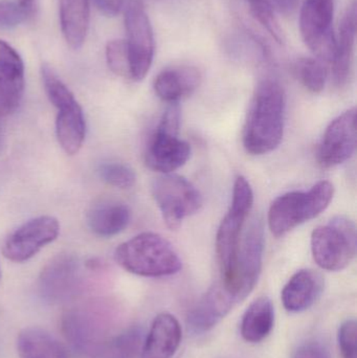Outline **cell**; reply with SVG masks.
<instances>
[{
  "label": "cell",
  "mask_w": 357,
  "mask_h": 358,
  "mask_svg": "<svg viewBox=\"0 0 357 358\" xmlns=\"http://www.w3.org/2000/svg\"><path fill=\"white\" fill-rule=\"evenodd\" d=\"M17 352L19 358H68L64 345L45 330L35 327L19 332Z\"/></svg>",
  "instance_id": "23"
},
{
  "label": "cell",
  "mask_w": 357,
  "mask_h": 358,
  "mask_svg": "<svg viewBox=\"0 0 357 358\" xmlns=\"http://www.w3.org/2000/svg\"><path fill=\"white\" fill-rule=\"evenodd\" d=\"M263 250V222L255 217L242 233L232 280L226 287L222 286L236 304L245 300L255 288L261 273Z\"/></svg>",
  "instance_id": "7"
},
{
  "label": "cell",
  "mask_w": 357,
  "mask_h": 358,
  "mask_svg": "<svg viewBox=\"0 0 357 358\" xmlns=\"http://www.w3.org/2000/svg\"><path fill=\"white\" fill-rule=\"evenodd\" d=\"M235 304L234 299L221 284H215L189 313V330L196 336L209 332L232 310Z\"/></svg>",
  "instance_id": "15"
},
{
  "label": "cell",
  "mask_w": 357,
  "mask_h": 358,
  "mask_svg": "<svg viewBox=\"0 0 357 358\" xmlns=\"http://www.w3.org/2000/svg\"><path fill=\"white\" fill-rule=\"evenodd\" d=\"M56 136L59 145L68 155H75L82 148L86 136V122L82 107L75 96L56 106Z\"/></svg>",
  "instance_id": "16"
},
{
  "label": "cell",
  "mask_w": 357,
  "mask_h": 358,
  "mask_svg": "<svg viewBox=\"0 0 357 358\" xmlns=\"http://www.w3.org/2000/svg\"><path fill=\"white\" fill-rule=\"evenodd\" d=\"M254 18L272 35L278 43H284V35L270 0H245Z\"/></svg>",
  "instance_id": "26"
},
{
  "label": "cell",
  "mask_w": 357,
  "mask_h": 358,
  "mask_svg": "<svg viewBox=\"0 0 357 358\" xmlns=\"http://www.w3.org/2000/svg\"><path fill=\"white\" fill-rule=\"evenodd\" d=\"M356 341V321L347 320L342 324L337 334V342L343 358H357Z\"/></svg>",
  "instance_id": "30"
},
{
  "label": "cell",
  "mask_w": 357,
  "mask_h": 358,
  "mask_svg": "<svg viewBox=\"0 0 357 358\" xmlns=\"http://www.w3.org/2000/svg\"><path fill=\"white\" fill-rule=\"evenodd\" d=\"M335 187L319 181L308 192H289L279 196L268 210V227L275 237H283L299 225L320 216L330 204Z\"/></svg>",
  "instance_id": "3"
},
{
  "label": "cell",
  "mask_w": 357,
  "mask_h": 358,
  "mask_svg": "<svg viewBox=\"0 0 357 358\" xmlns=\"http://www.w3.org/2000/svg\"><path fill=\"white\" fill-rule=\"evenodd\" d=\"M272 8L281 14H291L297 8L299 0H270Z\"/></svg>",
  "instance_id": "34"
},
{
  "label": "cell",
  "mask_w": 357,
  "mask_h": 358,
  "mask_svg": "<svg viewBox=\"0 0 357 358\" xmlns=\"http://www.w3.org/2000/svg\"><path fill=\"white\" fill-rule=\"evenodd\" d=\"M131 212L126 204L104 201L94 204L86 214L90 231L99 237L110 238L122 233L129 225Z\"/></svg>",
  "instance_id": "21"
},
{
  "label": "cell",
  "mask_w": 357,
  "mask_h": 358,
  "mask_svg": "<svg viewBox=\"0 0 357 358\" xmlns=\"http://www.w3.org/2000/svg\"><path fill=\"white\" fill-rule=\"evenodd\" d=\"M59 231L60 224L54 217H36L4 238L1 245L2 255L12 262H25L33 258L44 246L54 242L59 236Z\"/></svg>",
  "instance_id": "10"
},
{
  "label": "cell",
  "mask_w": 357,
  "mask_h": 358,
  "mask_svg": "<svg viewBox=\"0 0 357 358\" xmlns=\"http://www.w3.org/2000/svg\"><path fill=\"white\" fill-rule=\"evenodd\" d=\"M106 61L109 69L119 77L129 79V60L124 40H111L106 45Z\"/></svg>",
  "instance_id": "28"
},
{
  "label": "cell",
  "mask_w": 357,
  "mask_h": 358,
  "mask_svg": "<svg viewBox=\"0 0 357 358\" xmlns=\"http://www.w3.org/2000/svg\"><path fill=\"white\" fill-rule=\"evenodd\" d=\"M24 63L16 50L0 40V115L18 109L24 94Z\"/></svg>",
  "instance_id": "14"
},
{
  "label": "cell",
  "mask_w": 357,
  "mask_h": 358,
  "mask_svg": "<svg viewBox=\"0 0 357 358\" xmlns=\"http://www.w3.org/2000/svg\"><path fill=\"white\" fill-rule=\"evenodd\" d=\"M41 296L48 302L61 303L79 294L80 267L71 255H59L44 266L39 277Z\"/></svg>",
  "instance_id": "12"
},
{
  "label": "cell",
  "mask_w": 357,
  "mask_h": 358,
  "mask_svg": "<svg viewBox=\"0 0 357 358\" xmlns=\"http://www.w3.org/2000/svg\"><path fill=\"white\" fill-rule=\"evenodd\" d=\"M115 261L133 275L161 278L175 275L182 263L173 246L159 234H140L115 250Z\"/></svg>",
  "instance_id": "2"
},
{
  "label": "cell",
  "mask_w": 357,
  "mask_h": 358,
  "mask_svg": "<svg viewBox=\"0 0 357 358\" xmlns=\"http://www.w3.org/2000/svg\"><path fill=\"white\" fill-rule=\"evenodd\" d=\"M182 342V327L174 315L163 313L151 325L142 350V358H172Z\"/></svg>",
  "instance_id": "18"
},
{
  "label": "cell",
  "mask_w": 357,
  "mask_h": 358,
  "mask_svg": "<svg viewBox=\"0 0 357 358\" xmlns=\"http://www.w3.org/2000/svg\"><path fill=\"white\" fill-rule=\"evenodd\" d=\"M356 37V4L354 2L342 18L337 38V52L331 63L333 81L337 86L345 85L351 75Z\"/></svg>",
  "instance_id": "19"
},
{
  "label": "cell",
  "mask_w": 357,
  "mask_h": 358,
  "mask_svg": "<svg viewBox=\"0 0 357 358\" xmlns=\"http://www.w3.org/2000/svg\"><path fill=\"white\" fill-rule=\"evenodd\" d=\"M296 73L302 85L312 94H320L326 85L328 71L320 59H301L296 65Z\"/></svg>",
  "instance_id": "25"
},
{
  "label": "cell",
  "mask_w": 357,
  "mask_h": 358,
  "mask_svg": "<svg viewBox=\"0 0 357 358\" xmlns=\"http://www.w3.org/2000/svg\"><path fill=\"white\" fill-rule=\"evenodd\" d=\"M356 149V109H348L326 128L318 149V162L325 169L337 167L354 157Z\"/></svg>",
  "instance_id": "11"
},
{
  "label": "cell",
  "mask_w": 357,
  "mask_h": 358,
  "mask_svg": "<svg viewBox=\"0 0 357 358\" xmlns=\"http://www.w3.org/2000/svg\"><path fill=\"white\" fill-rule=\"evenodd\" d=\"M33 14V10L23 8L18 1H0V29H13L25 22Z\"/></svg>",
  "instance_id": "29"
},
{
  "label": "cell",
  "mask_w": 357,
  "mask_h": 358,
  "mask_svg": "<svg viewBox=\"0 0 357 358\" xmlns=\"http://www.w3.org/2000/svg\"><path fill=\"white\" fill-rule=\"evenodd\" d=\"M96 8L107 17H115L125 6L124 0H94Z\"/></svg>",
  "instance_id": "33"
},
{
  "label": "cell",
  "mask_w": 357,
  "mask_h": 358,
  "mask_svg": "<svg viewBox=\"0 0 357 358\" xmlns=\"http://www.w3.org/2000/svg\"><path fill=\"white\" fill-rule=\"evenodd\" d=\"M18 2L23 8H27L29 10H34V2H35V0H18Z\"/></svg>",
  "instance_id": "35"
},
{
  "label": "cell",
  "mask_w": 357,
  "mask_h": 358,
  "mask_svg": "<svg viewBox=\"0 0 357 358\" xmlns=\"http://www.w3.org/2000/svg\"><path fill=\"white\" fill-rule=\"evenodd\" d=\"M61 31L73 50H80L89 27L90 0H59Z\"/></svg>",
  "instance_id": "22"
},
{
  "label": "cell",
  "mask_w": 357,
  "mask_h": 358,
  "mask_svg": "<svg viewBox=\"0 0 357 358\" xmlns=\"http://www.w3.org/2000/svg\"><path fill=\"white\" fill-rule=\"evenodd\" d=\"M99 176L107 185L119 189H130L136 181V176L129 166L117 162L103 163L99 167Z\"/></svg>",
  "instance_id": "27"
},
{
  "label": "cell",
  "mask_w": 357,
  "mask_h": 358,
  "mask_svg": "<svg viewBox=\"0 0 357 358\" xmlns=\"http://www.w3.org/2000/svg\"><path fill=\"white\" fill-rule=\"evenodd\" d=\"M324 288V279L312 269H301L287 282L281 294L283 306L289 313L307 310L318 300Z\"/></svg>",
  "instance_id": "17"
},
{
  "label": "cell",
  "mask_w": 357,
  "mask_h": 358,
  "mask_svg": "<svg viewBox=\"0 0 357 358\" xmlns=\"http://www.w3.org/2000/svg\"><path fill=\"white\" fill-rule=\"evenodd\" d=\"M356 223L346 216H335L312 234V252L321 268L328 271L345 269L356 255Z\"/></svg>",
  "instance_id": "5"
},
{
  "label": "cell",
  "mask_w": 357,
  "mask_h": 358,
  "mask_svg": "<svg viewBox=\"0 0 357 358\" xmlns=\"http://www.w3.org/2000/svg\"><path fill=\"white\" fill-rule=\"evenodd\" d=\"M275 325V310L272 301L261 296L254 301L241 321V336L247 342L257 344L265 340Z\"/></svg>",
  "instance_id": "24"
},
{
  "label": "cell",
  "mask_w": 357,
  "mask_h": 358,
  "mask_svg": "<svg viewBox=\"0 0 357 358\" xmlns=\"http://www.w3.org/2000/svg\"><path fill=\"white\" fill-rule=\"evenodd\" d=\"M152 195L169 229H176L187 217L199 212L203 200L201 192L188 179L176 174H161L152 182Z\"/></svg>",
  "instance_id": "6"
},
{
  "label": "cell",
  "mask_w": 357,
  "mask_h": 358,
  "mask_svg": "<svg viewBox=\"0 0 357 358\" xmlns=\"http://www.w3.org/2000/svg\"><path fill=\"white\" fill-rule=\"evenodd\" d=\"M253 204L254 193L251 185L247 178L239 176L234 183L230 210L222 219L216 237V252L221 275L220 284L224 287L232 280L243 227Z\"/></svg>",
  "instance_id": "4"
},
{
  "label": "cell",
  "mask_w": 357,
  "mask_h": 358,
  "mask_svg": "<svg viewBox=\"0 0 357 358\" xmlns=\"http://www.w3.org/2000/svg\"><path fill=\"white\" fill-rule=\"evenodd\" d=\"M284 90L272 79L260 82L254 92L243 128V147L252 155H264L278 148L284 136Z\"/></svg>",
  "instance_id": "1"
},
{
  "label": "cell",
  "mask_w": 357,
  "mask_h": 358,
  "mask_svg": "<svg viewBox=\"0 0 357 358\" xmlns=\"http://www.w3.org/2000/svg\"><path fill=\"white\" fill-rule=\"evenodd\" d=\"M293 358H330L328 349L316 341L304 343L293 353Z\"/></svg>",
  "instance_id": "32"
},
{
  "label": "cell",
  "mask_w": 357,
  "mask_h": 358,
  "mask_svg": "<svg viewBox=\"0 0 357 358\" xmlns=\"http://www.w3.org/2000/svg\"><path fill=\"white\" fill-rule=\"evenodd\" d=\"M191 147L178 138V132L156 127L147 146V167L161 174H170L186 165L190 159Z\"/></svg>",
  "instance_id": "13"
},
{
  "label": "cell",
  "mask_w": 357,
  "mask_h": 358,
  "mask_svg": "<svg viewBox=\"0 0 357 358\" xmlns=\"http://www.w3.org/2000/svg\"><path fill=\"white\" fill-rule=\"evenodd\" d=\"M201 82L199 71L194 67L180 66L163 69L155 78V94L163 102L178 104L182 99L190 96Z\"/></svg>",
  "instance_id": "20"
},
{
  "label": "cell",
  "mask_w": 357,
  "mask_h": 358,
  "mask_svg": "<svg viewBox=\"0 0 357 358\" xmlns=\"http://www.w3.org/2000/svg\"><path fill=\"white\" fill-rule=\"evenodd\" d=\"M129 80L142 81L148 75L154 58V35L150 19L142 0H127L125 3Z\"/></svg>",
  "instance_id": "8"
},
{
  "label": "cell",
  "mask_w": 357,
  "mask_h": 358,
  "mask_svg": "<svg viewBox=\"0 0 357 358\" xmlns=\"http://www.w3.org/2000/svg\"><path fill=\"white\" fill-rule=\"evenodd\" d=\"M333 15V0H305L300 13L302 39L318 59L329 64L333 63L337 52Z\"/></svg>",
  "instance_id": "9"
},
{
  "label": "cell",
  "mask_w": 357,
  "mask_h": 358,
  "mask_svg": "<svg viewBox=\"0 0 357 358\" xmlns=\"http://www.w3.org/2000/svg\"><path fill=\"white\" fill-rule=\"evenodd\" d=\"M140 345V334L138 330H130L110 343V349L119 358H132L138 352Z\"/></svg>",
  "instance_id": "31"
}]
</instances>
